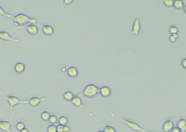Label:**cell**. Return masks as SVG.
<instances>
[{"mask_svg":"<svg viewBox=\"0 0 186 132\" xmlns=\"http://www.w3.org/2000/svg\"><path fill=\"white\" fill-rule=\"evenodd\" d=\"M12 20L14 25L18 28L27 26L28 24H35L38 23L36 18L30 17L24 13H19L13 15Z\"/></svg>","mask_w":186,"mask_h":132,"instance_id":"cell-1","label":"cell"},{"mask_svg":"<svg viewBox=\"0 0 186 132\" xmlns=\"http://www.w3.org/2000/svg\"><path fill=\"white\" fill-rule=\"evenodd\" d=\"M110 114L112 115V116L114 117L115 118H116L118 120L121 121V122H122L129 128H130L131 129H132L133 131L139 132H149V131H148L146 129H144L143 127H142L141 126H139L137 123H136V122H134L133 121L125 119H123V118L119 117L118 115H115L113 113H112V112H110Z\"/></svg>","mask_w":186,"mask_h":132,"instance_id":"cell-2","label":"cell"},{"mask_svg":"<svg viewBox=\"0 0 186 132\" xmlns=\"http://www.w3.org/2000/svg\"><path fill=\"white\" fill-rule=\"evenodd\" d=\"M100 88L93 84L87 85L82 91L83 96L88 98H94L99 94Z\"/></svg>","mask_w":186,"mask_h":132,"instance_id":"cell-3","label":"cell"},{"mask_svg":"<svg viewBox=\"0 0 186 132\" xmlns=\"http://www.w3.org/2000/svg\"><path fill=\"white\" fill-rule=\"evenodd\" d=\"M11 110V116L9 121L0 120V131L3 132H13L12 130V122L15 114V110L13 109Z\"/></svg>","mask_w":186,"mask_h":132,"instance_id":"cell-4","label":"cell"},{"mask_svg":"<svg viewBox=\"0 0 186 132\" xmlns=\"http://www.w3.org/2000/svg\"><path fill=\"white\" fill-rule=\"evenodd\" d=\"M6 98L7 102L10 107V109H13V108L17 107L19 104H28V100H21L17 96L7 95Z\"/></svg>","mask_w":186,"mask_h":132,"instance_id":"cell-5","label":"cell"},{"mask_svg":"<svg viewBox=\"0 0 186 132\" xmlns=\"http://www.w3.org/2000/svg\"><path fill=\"white\" fill-rule=\"evenodd\" d=\"M0 40L4 42H10L13 43H17L19 41L18 38L13 37L8 32L4 30L0 31Z\"/></svg>","mask_w":186,"mask_h":132,"instance_id":"cell-6","label":"cell"},{"mask_svg":"<svg viewBox=\"0 0 186 132\" xmlns=\"http://www.w3.org/2000/svg\"><path fill=\"white\" fill-rule=\"evenodd\" d=\"M46 100V98L45 97H42L40 98L38 97L33 96L30 97L28 100V104L33 108H36L40 105L41 102L45 101Z\"/></svg>","mask_w":186,"mask_h":132,"instance_id":"cell-7","label":"cell"},{"mask_svg":"<svg viewBox=\"0 0 186 132\" xmlns=\"http://www.w3.org/2000/svg\"><path fill=\"white\" fill-rule=\"evenodd\" d=\"M141 28H142V26H141L140 19L138 18H135L132 24L131 33L134 36H137L140 33Z\"/></svg>","mask_w":186,"mask_h":132,"instance_id":"cell-8","label":"cell"},{"mask_svg":"<svg viewBox=\"0 0 186 132\" xmlns=\"http://www.w3.org/2000/svg\"><path fill=\"white\" fill-rule=\"evenodd\" d=\"M25 30L28 34L32 36H36L39 33L38 27L36 24H28L26 26Z\"/></svg>","mask_w":186,"mask_h":132,"instance_id":"cell-9","label":"cell"},{"mask_svg":"<svg viewBox=\"0 0 186 132\" xmlns=\"http://www.w3.org/2000/svg\"><path fill=\"white\" fill-rule=\"evenodd\" d=\"M42 30L45 36H52L54 33V28L50 24H43L42 26Z\"/></svg>","mask_w":186,"mask_h":132,"instance_id":"cell-10","label":"cell"},{"mask_svg":"<svg viewBox=\"0 0 186 132\" xmlns=\"http://www.w3.org/2000/svg\"><path fill=\"white\" fill-rule=\"evenodd\" d=\"M174 123L173 119L170 118L165 121L162 126V129L164 132H170L173 129Z\"/></svg>","mask_w":186,"mask_h":132,"instance_id":"cell-11","label":"cell"},{"mask_svg":"<svg viewBox=\"0 0 186 132\" xmlns=\"http://www.w3.org/2000/svg\"><path fill=\"white\" fill-rule=\"evenodd\" d=\"M26 69V67L24 63L18 62L15 64L14 66V70L18 75H22L23 74Z\"/></svg>","mask_w":186,"mask_h":132,"instance_id":"cell-12","label":"cell"},{"mask_svg":"<svg viewBox=\"0 0 186 132\" xmlns=\"http://www.w3.org/2000/svg\"><path fill=\"white\" fill-rule=\"evenodd\" d=\"M99 94L103 98H108L112 95V90L108 86H103L100 88Z\"/></svg>","mask_w":186,"mask_h":132,"instance_id":"cell-13","label":"cell"},{"mask_svg":"<svg viewBox=\"0 0 186 132\" xmlns=\"http://www.w3.org/2000/svg\"><path fill=\"white\" fill-rule=\"evenodd\" d=\"M66 73L68 76L71 78H76L78 76V69L75 66H70L68 67L66 70Z\"/></svg>","mask_w":186,"mask_h":132,"instance_id":"cell-14","label":"cell"},{"mask_svg":"<svg viewBox=\"0 0 186 132\" xmlns=\"http://www.w3.org/2000/svg\"><path fill=\"white\" fill-rule=\"evenodd\" d=\"M71 103L73 106L76 107L80 108H84V104L82 101V100L78 95H75Z\"/></svg>","mask_w":186,"mask_h":132,"instance_id":"cell-15","label":"cell"},{"mask_svg":"<svg viewBox=\"0 0 186 132\" xmlns=\"http://www.w3.org/2000/svg\"><path fill=\"white\" fill-rule=\"evenodd\" d=\"M176 127L181 130V132H186V120L185 119H181L177 122Z\"/></svg>","mask_w":186,"mask_h":132,"instance_id":"cell-16","label":"cell"},{"mask_svg":"<svg viewBox=\"0 0 186 132\" xmlns=\"http://www.w3.org/2000/svg\"><path fill=\"white\" fill-rule=\"evenodd\" d=\"M185 3L181 0H175L173 3V7L177 11L183 10L185 7Z\"/></svg>","mask_w":186,"mask_h":132,"instance_id":"cell-17","label":"cell"},{"mask_svg":"<svg viewBox=\"0 0 186 132\" xmlns=\"http://www.w3.org/2000/svg\"><path fill=\"white\" fill-rule=\"evenodd\" d=\"M74 96L75 95L73 94V93L70 91H67L63 95V97L64 100L67 102H71Z\"/></svg>","mask_w":186,"mask_h":132,"instance_id":"cell-18","label":"cell"},{"mask_svg":"<svg viewBox=\"0 0 186 132\" xmlns=\"http://www.w3.org/2000/svg\"><path fill=\"white\" fill-rule=\"evenodd\" d=\"M13 16L11 14L6 12L2 7L0 6V16H5V18L9 19H12Z\"/></svg>","mask_w":186,"mask_h":132,"instance_id":"cell-19","label":"cell"},{"mask_svg":"<svg viewBox=\"0 0 186 132\" xmlns=\"http://www.w3.org/2000/svg\"><path fill=\"white\" fill-rule=\"evenodd\" d=\"M51 114L48 111H44L40 114V118L44 122H48L49 121L51 116Z\"/></svg>","mask_w":186,"mask_h":132,"instance_id":"cell-20","label":"cell"},{"mask_svg":"<svg viewBox=\"0 0 186 132\" xmlns=\"http://www.w3.org/2000/svg\"><path fill=\"white\" fill-rule=\"evenodd\" d=\"M168 32L170 34V35L177 34H178L179 30L178 27H177L176 26H174V25H172V26H170L168 28Z\"/></svg>","mask_w":186,"mask_h":132,"instance_id":"cell-21","label":"cell"},{"mask_svg":"<svg viewBox=\"0 0 186 132\" xmlns=\"http://www.w3.org/2000/svg\"><path fill=\"white\" fill-rule=\"evenodd\" d=\"M68 119L66 116H61L58 119V123L62 126H66L68 123Z\"/></svg>","mask_w":186,"mask_h":132,"instance_id":"cell-22","label":"cell"},{"mask_svg":"<svg viewBox=\"0 0 186 132\" xmlns=\"http://www.w3.org/2000/svg\"><path fill=\"white\" fill-rule=\"evenodd\" d=\"M101 125L103 126V131L105 132H118L114 127L112 126L106 125H103L102 123H101Z\"/></svg>","mask_w":186,"mask_h":132,"instance_id":"cell-23","label":"cell"},{"mask_svg":"<svg viewBox=\"0 0 186 132\" xmlns=\"http://www.w3.org/2000/svg\"><path fill=\"white\" fill-rule=\"evenodd\" d=\"M25 128H26V125L24 124V122L22 121H19L15 124V129L18 132H21Z\"/></svg>","mask_w":186,"mask_h":132,"instance_id":"cell-24","label":"cell"},{"mask_svg":"<svg viewBox=\"0 0 186 132\" xmlns=\"http://www.w3.org/2000/svg\"><path fill=\"white\" fill-rule=\"evenodd\" d=\"M48 121H49V122L50 123L51 125H55L58 122V117H57L56 115H51Z\"/></svg>","mask_w":186,"mask_h":132,"instance_id":"cell-25","label":"cell"},{"mask_svg":"<svg viewBox=\"0 0 186 132\" xmlns=\"http://www.w3.org/2000/svg\"><path fill=\"white\" fill-rule=\"evenodd\" d=\"M163 3L164 5L167 8H171L173 7V3H174V1L173 0H165L163 1Z\"/></svg>","mask_w":186,"mask_h":132,"instance_id":"cell-26","label":"cell"},{"mask_svg":"<svg viewBox=\"0 0 186 132\" xmlns=\"http://www.w3.org/2000/svg\"><path fill=\"white\" fill-rule=\"evenodd\" d=\"M179 37V36L178 34H172V35H170V36H169V40L171 43H175L177 41Z\"/></svg>","mask_w":186,"mask_h":132,"instance_id":"cell-27","label":"cell"},{"mask_svg":"<svg viewBox=\"0 0 186 132\" xmlns=\"http://www.w3.org/2000/svg\"><path fill=\"white\" fill-rule=\"evenodd\" d=\"M47 132H57L56 126L54 125H50L46 128Z\"/></svg>","mask_w":186,"mask_h":132,"instance_id":"cell-28","label":"cell"},{"mask_svg":"<svg viewBox=\"0 0 186 132\" xmlns=\"http://www.w3.org/2000/svg\"><path fill=\"white\" fill-rule=\"evenodd\" d=\"M73 1V0H64L63 1V3L65 6H70L71 5H72Z\"/></svg>","mask_w":186,"mask_h":132,"instance_id":"cell-29","label":"cell"},{"mask_svg":"<svg viewBox=\"0 0 186 132\" xmlns=\"http://www.w3.org/2000/svg\"><path fill=\"white\" fill-rule=\"evenodd\" d=\"M181 65L182 67L186 70V58L182 59L181 61Z\"/></svg>","mask_w":186,"mask_h":132,"instance_id":"cell-30","label":"cell"},{"mask_svg":"<svg viewBox=\"0 0 186 132\" xmlns=\"http://www.w3.org/2000/svg\"><path fill=\"white\" fill-rule=\"evenodd\" d=\"M63 128H64V126L58 124L57 126H56L57 132H64Z\"/></svg>","mask_w":186,"mask_h":132,"instance_id":"cell-31","label":"cell"},{"mask_svg":"<svg viewBox=\"0 0 186 132\" xmlns=\"http://www.w3.org/2000/svg\"><path fill=\"white\" fill-rule=\"evenodd\" d=\"M71 131V128L68 125L64 126L63 128V131L64 132H70Z\"/></svg>","mask_w":186,"mask_h":132,"instance_id":"cell-32","label":"cell"},{"mask_svg":"<svg viewBox=\"0 0 186 132\" xmlns=\"http://www.w3.org/2000/svg\"><path fill=\"white\" fill-rule=\"evenodd\" d=\"M171 132H181L180 129H179L178 127H174L173 129L171 130Z\"/></svg>","mask_w":186,"mask_h":132,"instance_id":"cell-33","label":"cell"},{"mask_svg":"<svg viewBox=\"0 0 186 132\" xmlns=\"http://www.w3.org/2000/svg\"><path fill=\"white\" fill-rule=\"evenodd\" d=\"M20 132H30V131H29V130L27 128H24L23 130H22Z\"/></svg>","mask_w":186,"mask_h":132,"instance_id":"cell-34","label":"cell"},{"mask_svg":"<svg viewBox=\"0 0 186 132\" xmlns=\"http://www.w3.org/2000/svg\"><path fill=\"white\" fill-rule=\"evenodd\" d=\"M183 12L185 13V14L186 15V5L184 7V8L183 9Z\"/></svg>","mask_w":186,"mask_h":132,"instance_id":"cell-35","label":"cell"},{"mask_svg":"<svg viewBox=\"0 0 186 132\" xmlns=\"http://www.w3.org/2000/svg\"><path fill=\"white\" fill-rule=\"evenodd\" d=\"M0 94L2 95H5V93L3 92H0Z\"/></svg>","mask_w":186,"mask_h":132,"instance_id":"cell-36","label":"cell"},{"mask_svg":"<svg viewBox=\"0 0 186 132\" xmlns=\"http://www.w3.org/2000/svg\"><path fill=\"white\" fill-rule=\"evenodd\" d=\"M104 132V131H103V130H100V131H99L98 132Z\"/></svg>","mask_w":186,"mask_h":132,"instance_id":"cell-37","label":"cell"},{"mask_svg":"<svg viewBox=\"0 0 186 132\" xmlns=\"http://www.w3.org/2000/svg\"><path fill=\"white\" fill-rule=\"evenodd\" d=\"M0 92H3V91L0 89Z\"/></svg>","mask_w":186,"mask_h":132,"instance_id":"cell-38","label":"cell"},{"mask_svg":"<svg viewBox=\"0 0 186 132\" xmlns=\"http://www.w3.org/2000/svg\"></svg>","mask_w":186,"mask_h":132,"instance_id":"cell-39","label":"cell"}]
</instances>
